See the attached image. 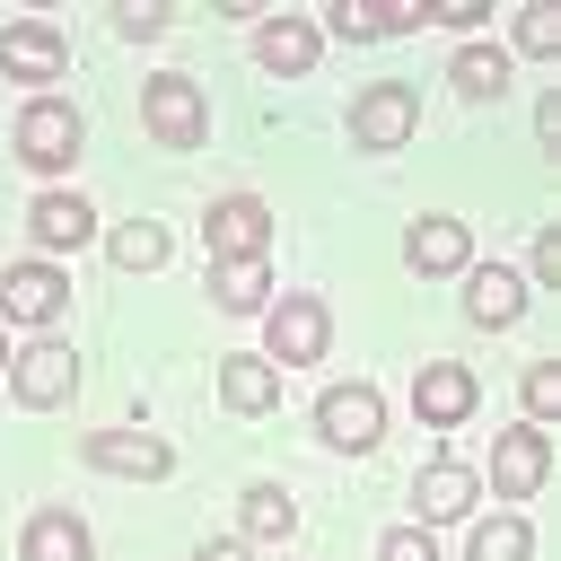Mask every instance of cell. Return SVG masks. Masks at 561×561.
Masks as SVG:
<instances>
[{
    "instance_id": "d4e9b609",
    "label": "cell",
    "mask_w": 561,
    "mask_h": 561,
    "mask_svg": "<svg viewBox=\"0 0 561 561\" xmlns=\"http://www.w3.org/2000/svg\"><path fill=\"white\" fill-rule=\"evenodd\" d=\"M517 44H526V53H561V9H552V0L517 9Z\"/></svg>"
},
{
    "instance_id": "4316f807",
    "label": "cell",
    "mask_w": 561,
    "mask_h": 561,
    "mask_svg": "<svg viewBox=\"0 0 561 561\" xmlns=\"http://www.w3.org/2000/svg\"><path fill=\"white\" fill-rule=\"evenodd\" d=\"M526 412H535V430H543V421L561 412V368H543V359L526 368Z\"/></svg>"
},
{
    "instance_id": "7402d4cb",
    "label": "cell",
    "mask_w": 561,
    "mask_h": 561,
    "mask_svg": "<svg viewBox=\"0 0 561 561\" xmlns=\"http://www.w3.org/2000/svg\"><path fill=\"white\" fill-rule=\"evenodd\" d=\"M526 517H482L473 535H465V561H526Z\"/></svg>"
},
{
    "instance_id": "7c38bea8",
    "label": "cell",
    "mask_w": 561,
    "mask_h": 561,
    "mask_svg": "<svg viewBox=\"0 0 561 561\" xmlns=\"http://www.w3.org/2000/svg\"><path fill=\"white\" fill-rule=\"evenodd\" d=\"M88 465H105V473H140V482H158L175 456H167V438H149V430H96L88 438Z\"/></svg>"
},
{
    "instance_id": "ffe728a7",
    "label": "cell",
    "mask_w": 561,
    "mask_h": 561,
    "mask_svg": "<svg viewBox=\"0 0 561 561\" xmlns=\"http://www.w3.org/2000/svg\"><path fill=\"white\" fill-rule=\"evenodd\" d=\"M447 79H456V88H465V96H473V105H491V96H500V88H508V53H500V44H465V53H456V70H447Z\"/></svg>"
},
{
    "instance_id": "277c9868",
    "label": "cell",
    "mask_w": 561,
    "mask_h": 561,
    "mask_svg": "<svg viewBox=\"0 0 561 561\" xmlns=\"http://www.w3.org/2000/svg\"><path fill=\"white\" fill-rule=\"evenodd\" d=\"M412 123H421V96H412L403 79H377V88L351 105V140H359V149H394V140H412Z\"/></svg>"
},
{
    "instance_id": "44dd1931",
    "label": "cell",
    "mask_w": 561,
    "mask_h": 561,
    "mask_svg": "<svg viewBox=\"0 0 561 561\" xmlns=\"http://www.w3.org/2000/svg\"><path fill=\"white\" fill-rule=\"evenodd\" d=\"M105 254H114L123 272H158V263H167V228H158V219H123V228L105 237Z\"/></svg>"
},
{
    "instance_id": "8992f818",
    "label": "cell",
    "mask_w": 561,
    "mask_h": 561,
    "mask_svg": "<svg viewBox=\"0 0 561 561\" xmlns=\"http://www.w3.org/2000/svg\"><path fill=\"white\" fill-rule=\"evenodd\" d=\"M473 403H482V386H473V368H456V359H430V368L412 377V412L438 421V430H456Z\"/></svg>"
},
{
    "instance_id": "30bf717a",
    "label": "cell",
    "mask_w": 561,
    "mask_h": 561,
    "mask_svg": "<svg viewBox=\"0 0 561 561\" xmlns=\"http://www.w3.org/2000/svg\"><path fill=\"white\" fill-rule=\"evenodd\" d=\"M9 386H18V403H61V394L79 386V359H70L61 342H35V351L9 359Z\"/></svg>"
},
{
    "instance_id": "f1b7e54d",
    "label": "cell",
    "mask_w": 561,
    "mask_h": 561,
    "mask_svg": "<svg viewBox=\"0 0 561 561\" xmlns=\"http://www.w3.org/2000/svg\"><path fill=\"white\" fill-rule=\"evenodd\" d=\"M114 26H123V35H158V26H167V9H158V0H123V9H114Z\"/></svg>"
},
{
    "instance_id": "83f0119b",
    "label": "cell",
    "mask_w": 561,
    "mask_h": 561,
    "mask_svg": "<svg viewBox=\"0 0 561 561\" xmlns=\"http://www.w3.org/2000/svg\"><path fill=\"white\" fill-rule=\"evenodd\" d=\"M377 561H438V543H430V526H394L377 543Z\"/></svg>"
},
{
    "instance_id": "52a82bcc",
    "label": "cell",
    "mask_w": 561,
    "mask_h": 561,
    "mask_svg": "<svg viewBox=\"0 0 561 561\" xmlns=\"http://www.w3.org/2000/svg\"><path fill=\"white\" fill-rule=\"evenodd\" d=\"M61 289H70V280H61L53 263H9V272H0V316L53 324V316H61Z\"/></svg>"
},
{
    "instance_id": "3957f363",
    "label": "cell",
    "mask_w": 561,
    "mask_h": 561,
    "mask_svg": "<svg viewBox=\"0 0 561 561\" xmlns=\"http://www.w3.org/2000/svg\"><path fill=\"white\" fill-rule=\"evenodd\" d=\"M202 237H210L219 263H263V245H272V210H263L254 193H228V202H210Z\"/></svg>"
},
{
    "instance_id": "e0dca14e",
    "label": "cell",
    "mask_w": 561,
    "mask_h": 561,
    "mask_svg": "<svg viewBox=\"0 0 561 561\" xmlns=\"http://www.w3.org/2000/svg\"><path fill=\"white\" fill-rule=\"evenodd\" d=\"M473 491H482V482H473L465 465H430V473L412 482V508H421V526H447V517L473 508Z\"/></svg>"
},
{
    "instance_id": "484cf974",
    "label": "cell",
    "mask_w": 561,
    "mask_h": 561,
    "mask_svg": "<svg viewBox=\"0 0 561 561\" xmlns=\"http://www.w3.org/2000/svg\"><path fill=\"white\" fill-rule=\"evenodd\" d=\"M289 526H298V508L280 491H245V535H289Z\"/></svg>"
},
{
    "instance_id": "8fae6325",
    "label": "cell",
    "mask_w": 561,
    "mask_h": 561,
    "mask_svg": "<svg viewBox=\"0 0 561 561\" xmlns=\"http://www.w3.org/2000/svg\"><path fill=\"white\" fill-rule=\"evenodd\" d=\"M491 473H500V491L508 500H526V491H543V473H552V430H508L500 438V456H491Z\"/></svg>"
},
{
    "instance_id": "603a6c76",
    "label": "cell",
    "mask_w": 561,
    "mask_h": 561,
    "mask_svg": "<svg viewBox=\"0 0 561 561\" xmlns=\"http://www.w3.org/2000/svg\"><path fill=\"white\" fill-rule=\"evenodd\" d=\"M219 394H228V412H272V368L263 359H228L219 368Z\"/></svg>"
},
{
    "instance_id": "2e32d148",
    "label": "cell",
    "mask_w": 561,
    "mask_h": 561,
    "mask_svg": "<svg viewBox=\"0 0 561 561\" xmlns=\"http://www.w3.org/2000/svg\"><path fill=\"white\" fill-rule=\"evenodd\" d=\"M18 561H88V526L70 508H35L18 535Z\"/></svg>"
},
{
    "instance_id": "d6986e66",
    "label": "cell",
    "mask_w": 561,
    "mask_h": 561,
    "mask_svg": "<svg viewBox=\"0 0 561 561\" xmlns=\"http://www.w3.org/2000/svg\"><path fill=\"white\" fill-rule=\"evenodd\" d=\"M465 245H473L465 219H412V245H403V254H412V272H456Z\"/></svg>"
},
{
    "instance_id": "9a60e30c",
    "label": "cell",
    "mask_w": 561,
    "mask_h": 561,
    "mask_svg": "<svg viewBox=\"0 0 561 561\" xmlns=\"http://www.w3.org/2000/svg\"><path fill=\"white\" fill-rule=\"evenodd\" d=\"M26 228H35V245L70 254V245H88V237H96V210H88L79 193H44V202L26 210Z\"/></svg>"
},
{
    "instance_id": "d6a6232c",
    "label": "cell",
    "mask_w": 561,
    "mask_h": 561,
    "mask_svg": "<svg viewBox=\"0 0 561 561\" xmlns=\"http://www.w3.org/2000/svg\"><path fill=\"white\" fill-rule=\"evenodd\" d=\"M0 368H9V333H0Z\"/></svg>"
},
{
    "instance_id": "5bb4252c",
    "label": "cell",
    "mask_w": 561,
    "mask_h": 561,
    "mask_svg": "<svg viewBox=\"0 0 561 561\" xmlns=\"http://www.w3.org/2000/svg\"><path fill=\"white\" fill-rule=\"evenodd\" d=\"M316 44H324V35H316L307 18H263V26H254V61L280 70V79H298V70L316 61Z\"/></svg>"
},
{
    "instance_id": "6da1fadb",
    "label": "cell",
    "mask_w": 561,
    "mask_h": 561,
    "mask_svg": "<svg viewBox=\"0 0 561 561\" xmlns=\"http://www.w3.org/2000/svg\"><path fill=\"white\" fill-rule=\"evenodd\" d=\"M140 114H149V131H158L167 149H202V123H210V114H202V88H193L184 70H158L149 96H140Z\"/></svg>"
},
{
    "instance_id": "4dcf8cb0",
    "label": "cell",
    "mask_w": 561,
    "mask_h": 561,
    "mask_svg": "<svg viewBox=\"0 0 561 561\" xmlns=\"http://www.w3.org/2000/svg\"><path fill=\"white\" fill-rule=\"evenodd\" d=\"M535 272H543V280H561V237H552V228L535 237Z\"/></svg>"
},
{
    "instance_id": "9c48e42d",
    "label": "cell",
    "mask_w": 561,
    "mask_h": 561,
    "mask_svg": "<svg viewBox=\"0 0 561 561\" xmlns=\"http://www.w3.org/2000/svg\"><path fill=\"white\" fill-rule=\"evenodd\" d=\"M272 359H324V298H272Z\"/></svg>"
},
{
    "instance_id": "1f68e13d",
    "label": "cell",
    "mask_w": 561,
    "mask_h": 561,
    "mask_svg": "<svg viewBox=\"0 0 561 561\" xmlns=\"http://www.w3.org/2000/svg\"><path fill=\"white\" fill-rule=\"evenodd\" d=\"M193 561H245V552H237V543H202Z\"/></svg>"
},
{
    "instance_id": "f546056e",
    "label": "cell",
    "mask_w": 561,
    "mask_h": 561,
    "mask_svg": "<svg viewBox=\"0 0 561 561\" xmlns=\"http://www.w3.org/2000/svg\"><path fill=\"white\" fill-rule=\"evenodd\" d=\"M421 18H438V26H473V18H482V0H430Z\"/></svg>"
},
{
    "instance_id": "7a4b0ae2",
    "label": "cell",
    "mask_w": 561,
    "mask_h": 561,
    "mask_svg": "<svg viewBox=\"0 0 561 561\" xmlns=\"http://www.w3.org/2000/svg\"><path fill=\"white\" fill-rule=\"evenodd\" d=\"M18 158L44 167V175H61V167L79 158V114H70L61 96H35V105L18 114Z\"/></svg>"
},
{
    "instance_id": "ba28073f",
    "label": "cell",
    "mask_w": 561,
    "mask_h": 561,
    "mask_svg": "<svg viewBox=\"0 0 561 561\" xmlns=\"http://www.w3.org/2000/svg\"><path fill=\"white\" fill-rule=\"evenodd\" d=\"M0 70L9 79H61V35L44 26V18H18V26H0Z\"/></svg>"
},
{
    "instance_id": "cb8c5ba5",
    "label": "cell",
    "mask_w": 561,
    "mask_h": 561,
    "mask_svg": "<svg viewBox=\"0 0 561 561\" xmlns=\"http://www.w3.org/2000/svg\"><path fill=\"white\" fill-rule=\"evenodd\" d=\"M210 298L219 307H263V263H219L210 272Z\"/></svg>"
},
{
    "instance_id": "ac0fdd59",
    "label": "cell",
    "mask_w": 561,
    "mask_h": 561,
    "mask_svg": "<svg viewBox=\"0 0 561 561\" xmlns=\"http://www.w3.org/2000/svg\"><path fill=\"white\" fill-rule=\"evenodd\" d=\"M517 307H526V280L500 272V263H482L473 289H465V316H473V324H517Z\"/></svg>"
},
{
    "instance_id": "5b68a950",
    "label": "cell",
    "mask_w": 561,
    "mask_h": 561,
    "mask_svg": "<svg viewBox=\"0 0 561 561\" xmlns=\"http://www.w3.org/2000/svg\"><path fill=\"white\" fill-rule=\"evenodd\" d=\"M316 430L333 438V447H377V430H386V403H377V386H324V403H316Z\"/></svg>"
},
{
    "instance_id": "4fadbf2b",
    "label": "cell",
    "mask_w": 561,
    "mask_h": 561,
    "mask_svg": "<svg viewBox=\"0 0 561 561\" xmlns=\"http://www.w3.org/2000/svg\"><path fill=\"white\" fill-rule=\"evenodd\" d=\"M412 26H421V0H342V9H333V35H351V44L412 35Z\"/></svg>"
}]
</instances>
